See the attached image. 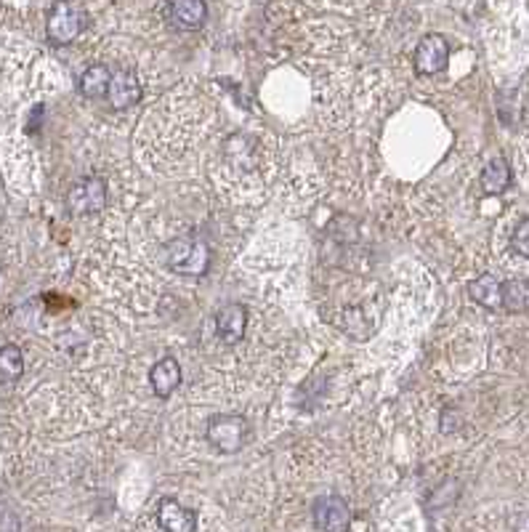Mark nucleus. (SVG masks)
I'll return each instance as SVG.
<instances>
[{"label":"nucleus","mask_w":529,"mask_h":532,"mask_svg":"<svg viewBox=\"0 0 529 532\" xmlns=\"http://www.w3.org/2000/svg\"><path fill=\"white\" fill-rule=\"evenodd\" d=\"M207 440L221 452H237L245 440V421L240 415H216L207 423Z\"/></svg>","instance_id":"423d86ee"},{"label":"nucleus","mask_w":529,"mask_h":532,"mask_svg":"<svg viewBox=\"0 0 529 532\" xmlns=\"http://www.w3.org/2000/svg\"><path fill=\"white\" fill-rule=\"evenodd\" d=\"M168 16L181 30H197V27H203L205 16H207V5L203 0H173V3H168Z\"/></svg>","instance_id":"9d476101"},{"label":"nucleus","mask_w":529,"mask_h":532,"mask_svg":"<svg viewBox=\"0 0 529 532\" xmlns=\"http://www.w3.org/2000/svg\"><path fill=\"white\" fill-rule=\"evenodd\" d=\"M24 372V354L19 346H0V381H19Z\"/></svg>","instance_id":"2eb2a0df"},{"label":"nucleus","mask_w":529,"mask_h":532,"mask_svg":"<svg viewBox=\"0 0 529 532\" xmlns=\"http://www.w3.org/2000/svg\"><path fill=\"white\" fill-rule=\"evenodd\" d=\"M449 62V43L445 35H426L415 48V70L418 75H437L447 67Z\"/></svg>","instance_id":"39448f33"},{"label":"nucleus","mask_w":529,"mask_h":532,"mask_svg":"<svg viewBox=\"0 0 529 532\" xmlns=\"http://www.w3.org/2000/svg\"><path fill=\"white\" fill-rule=\"evenodd\" d=\"M511 243H514V250H516V253H522L524 258H529V218H522V221L516 224Z\"/></svg>","instance_id":"f3484780"},{"label":"nucleus","mask_w":529,"mask_h":532,"mask_svg":"<svg viewBox=\"0 0 529 532\" xmlns=\"http://www.w3.org/2000/svg\"><path fill=\"white\" fill-rule=\"evenodd\" d=\"M216 330L226 343L240 341L247 330V309L243 304H226L216 312Z\"/></svg>","instance_id":"1a4fd4ad"},{"label":"nucleus","mask_w":529,"mask_h":532,"mask_svg":"<svg viewBox=\"0 0 529 532\" xmlns=\"http://www.w3.org/2000/svg\"><path fill=\"white\" fill-rule=\"evenodd\" d=\"M67 205L75 216H88V213L104 210L107 208V181L99 176L82 179L67 192Z\"/></svg>","instance_id":"7ed1b4c3"},{"label":"nucleus","mask_w":529,"mask_h":532,"mask_svg":"<svg viewBox=\"0 0 529 532\" xmlns=\"http://www.w3.org/2000/svg\"><path fill=\"white\" fill-rule=\"evenodd\" d=\"M503 306L508 312H527L529 309V283L524 280H511L503 283Z\"/></svg>","instance_id":"dca6fc26"},{"label":"nucleus","mask_w":529,"mask_h":532,"mask_svg":"<svg viewBox=\"0 0 529 532\" xmlns=\"http://www.w3.org/2000/svg\"><path fill=\"white\" fill-rule=\"evenodd\" d=\"M85 27V14L75 3H53L45 19V35L56 45L72 43Z\"/></svg>","instance_id":"f03ea898"},{"label":"nucleus","mask_w":529,"mask_h":532,"mask_svg":"<svg viewBox=\"0 0 529 532\" xmlns=\"http://www.w3.org/2000/svg\"><path fill=\"white\" fill-rule=\"evenodd\" d=\"M511 187V168L503 158L489 160L487 168L482 170V189L487 195H503Z\"/></svg>","instance_id":"ddd939ff"},{"label":"nucleus","mask_w":529,"mask_h":532,"mask_svg":"<svg viewBox=\"0 0 529 532\" xmlns=\"http://www.w3.org/2000/svg\"><path fill=\"white\" fill-rule=\"evenodd\" d=\"M468 293H471V298H474L476 304H482V306H487V309L503 306V283H497L492 275H485V277L474 280V283L468 285Z\"/></svg>","instance_id":"4468645a"},{"label":"nucleus","mask_w":529,"mask_h":532,"mask_svg":"<svg viewBox=\"0 0 529 532\" xmlns=\"http://www.w3.org/2000/svg\"><path fill=\"white\" fill-rule=\"evenodd\" d=\"M110 104L115 110H128L133 104L141 102V82L133 73L122 70V73H115L112 75V82H110V93H107Z\"/></svg>","instance_id":"6e6552de"},{"label":"nucleus","mask_w":529,"mask_h":532,"mask_svg":"<svg viewBox=\"0 0 529 532\" xmlns=\"http://www.w3.org/2000/svg\"><path fill=\"white\" fill-rule=\"evenodd\" d=\"M165 266L184 277H200L210 266V250L203 240L181 237L165 247Z\"/></svg>","instance_id":"f257e3e1"},{"label":"nucleus","mask_w":529,"mask_h":532,"mask_svg":"<svg viewBox=\"0 0 529 532\" xmlns=\"http://www.w3.org/2000/svg\"><path fill=\"white\" fill-rule=\"evenodd\" d=\"M149 381H152V392L160 397V400H168L173 392H176V386L181 383V368H178V363L173 360V357H165L160 360L152 372H149Z\"/></svg>","instance_id":"9b49d317"},{"label":"nucleus","mask_w":529,"mask_h":532,"mask_svg":"<svg viewBox=\"0 0 529 532\" xmlns=\"http://www.w3.org/2000/svg\"><path fill=\"white\" fill-rule=\"evenodd\" d=\"M158 525L165 532H195L197 530V517H195V511L184 508L178 500L163 498L158 506Z\"/></svg>","instance_id":"0eeeda50"},{"label":"nucleus","mask_w":529,"mask_h":532,"mask_svg":"<svg viewBox=\"0 0 529 532\" xmlns=\"http://www.w3.org/2000/svg\"><path fill=\"white\" fill-rule=\"evenodd\" d=\"M516 532H529V514H524L516 525Z\"/></svg>","instance_id":"a211bd4d"},{"label":"nucleus","mask_w":529,"mask_h":532,"mask_svg":"<svg viewBox=\"0 0 529 532\" xmlns=\"http://www.w3.org/2000/svg\"><path fill=\"white\" fill-rule=\"evenodd\" d=\"M110 82H112V73H110V67H104V64H93V67H88V70L81 75L78 88H81V93L85 96V99H101V96H107V93H110Z\"/></svg>","instance_id":"f8f14e48"},{"label":"nucleus","mask_w":529,"mask_h":532,"mask_svg":"<svg viewBox=\"0 0 529 532\" xmlns=\"http://www.w3.org/2000/svg\"><path fill=\"white\" fill-rule=\"evenodd\" d=\"M312 519L320 532H346L351 527V508L343 498L325 495V498L314 500Z\"/></svg>","instance_id":"20e7f679"}]
</instances>
